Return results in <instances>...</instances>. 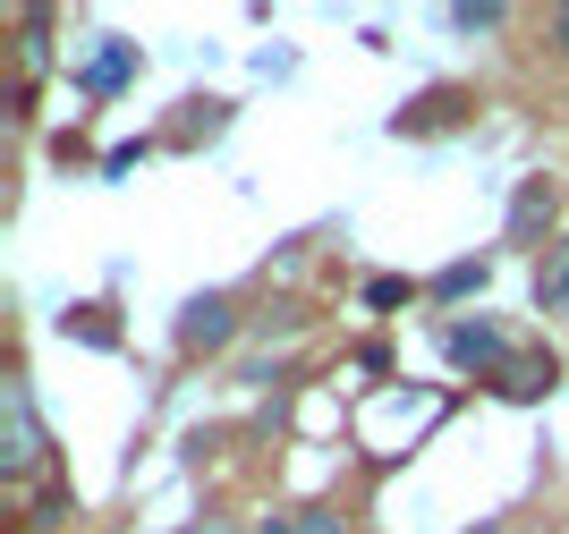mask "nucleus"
<instances>
[{"label":"nucleus","mask_w":569,"mask_h":534,"mask_svg":"<svg viewBox=\"0 0 569 534\" xmlns=\"http://www.w3.org/2000/svg\"><path fill=\"white\" fill-rule=\"evenodd\" d=\"M552 43H561V60H569V9H552Z\"/></svg>","instance_id":"nucleus-12"},{"label":"nucleus","mask_w":569,"mask_h":534,"mask_svg":"<svg viewBox=\"0 0 569 534\" xmlns=\"http://www.w3.org/2000/svg\"><path fill=\"white\" fill-rule=\"evenodd\" d=\"M536 305H545V314H569V238H552L545 263H536Z\"/></svg>","instance_id":"nucleus-6"},{"label":"nucleus","mask_w":569,"mask_h":534,"mask_svg":"<svg viewBox=\"0 0 569 534\" xmlns=\"http://www.w3.org/2000/svg\"><path fill=\"white\" fill-rule=\"evenodd\" d=\"M188 534H238V526H230V517H204V526H188Z\"/></svg>","instance_id":"nucleus-13"},{"label":"nucleus","mask_w":569,"mask_h":534,"mask_svg":"<svg viewBox=\"0 0 569 534\" xmlns=\"http://www.w3.org/2000/svg\"><path fill=\"white\" fill-rule=\"evenodd\" d=\"M552 373H561L552 356H510V365L493 373V391H501V399H545V391H552Z\"/></svg>","instance_id":"nucleus-5"},{"label":"nucleus","mask_w":569,"mask_h":534,"mask_svg":"<svg viewBox=\"0 0 569 534\" xmlns=\"http://www.w3.org/2000/svg\"><path fill=\"white\" fill-rule=\"evenodd\" d=\"M552 212H561V187L536 170V179H519V195H510V246H536V238L552 230Z\"/></svg>","instance_id":"nucleus-3"},{"label":"nucleus","mask_w":569,"mask_h":534,"mask_svg":"<svg viewBox=\"0 0 569 534\" xmlns=\"http://www.w3.org/2000/svg\"><path fill=\"white\" fill-rule=\"evenodd\" d=\"M485 280H493V263H451V272L433 280V298H476Z\"/></svg>","instance_id":"nucleus-10"},{"label":"nucleus","mask_w":569,"mask_h":534,"mask_svg":"<svg viewBox=\"0 0 569 534\" xmlns=\"http://www.w3.org/2000/svg\"><path fill=\"white\" fill-rule=\"evenodd\" d=\"M442 349H451V365H476V373L510 365V340H501L493 323H451V331H442Z\"/></svg>","instance_id":"nucleus-4"},{"label":"nucleus","mask_w":569,"mask_h":534,"mask_svg":"<svg viewBox=\"0 0 569 534\" xmlns=\"http://www.w3.org/2000/svg\"><path fill=\"white\" fill-rule=\"evenodd\" d=\"M230 340H238V298L230 289H204V298L179 305V349L188 356H213V349H230Z\"/></svg>","instance_id":"nucleus-1"},{"label":"nucleus","mask_w":569,"mask_h":534,"mask_svg":"<svg viewBox=\"0 0 569 534\" xmlns=\"http://www.w3.org/2000/svg\"><path fill=\"white\" fill-rule=\"evenodd\" d=\"M128 69H137V51H128V43H102V51H94V69H86V85L111 93V85H128Z\"/></svg>","instance_id":"nucleus-8"},{"label":"nucleus","mask_w":569,"mask_h":534,"mask_svg":"<svg viewBox=\"0 0 569 534\" xmlns=\"http://www.w3.org/2000/svg\"><path fill=\"white\" fill-rule=\"evenodd\" d=\"M272 534H349V517H340L332 501H315V510H289Z\"/></svg>","instance_id":"nucleus-9"},{"label":"nucleus","mask_w":569,"mask_h":534,"mask_svg":"<svg viewBox=\"0 0 569 534\" xmlns=\"http://www.w3.org/2000/svg\"><path fill=\"white\" fill-rule=\"evenodd\" d=\"M0 424H9L0 466H9V475H34V466H43V424H34V391H26V382L0 391Z\"/></svg>","instance_id":"nucleus-2"},{"label":"nucleus","mask_w":569,"mask_h":534,"mask_svg":"<svg viewBox=\"0 0 569 534\" xmlns=\"http://www.w3.org/2000/svg\"><path fill=\"white\" fill-rule=\"evenodd\" d=\"M459 111H468V93H459V85H433L426 102H417V111H400V137H426V128H451Z\"/></svg>","instance_id":"nucleus-7"},{"label":"nucleus","mask_w":569,"mask_h":534,"mask_svg":"<svg viewBox=\"0 0 569 534\" xmlns=\"http://www.w3.org/2000/svg\"><path fill=\"white\" fill-rule=\"evenodd\" d=\"M501 18H510L501 0H459V9H451V26H459V34H493Z\"/></svg>","instance_id":"nucleus-11"},{"label":"nucleus","mask_w":569,"mask_h":534,"mask_svg":"<svg viewBox=\"0 0 569 534\" xmlns=\"http://www.w3.org/2000/svg\"><path fill=\"white\" fill-rule=\"evenodd\" d=\"M476 534H519V526H501V517H493V526H476Z\"/></svg>","instance_id":"nucleus-14"}]
</instances>
